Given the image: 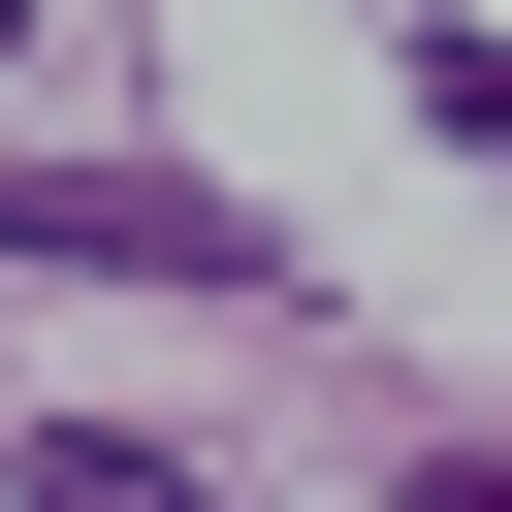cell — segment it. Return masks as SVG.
I'll return each instance as SVG.
<instances>
[{
    "mask_svg": "<svg viewBox=\"0 0 512 512\" xmlns=\"http://www.w3.org/2000/svg\"><path fill=\"white\" fill-rule=\"evenodd\" d=\"M0 256L32 288H224V320H288V224L192 192V160H0Z\"/></svg>",
    "mask_w": 512,
    "mask_h": 512,
    "instance_id": "1",
    "label": "cell"
},
{
    "mask_svg": "<svg viewBox=\"0 0 512 512\" xmlns=\"http://www.w3.org/2000/svg\"><path fill=\"white\" fill-rule=\"evenodd\" d=\"M0 512H224V480H192V448H128V416H32V448H0Z\"/></svg>",
    "mask_w": 512,
    "mask_h": 512,
    "instance_id": "2",
    "label": "cell"
},
{
    "mask_svg": "<svg viewBox=\"0 0 512 512\" xmlns=\"http://www.w3.org/2000/svg\"><path fill=\"white\" fill-rule=\"evenodd\" d=\"M416 512H512V480H480V448H448V480H416Z\"/></svg>",
    "mask_w": 512,
    "mask_h": 512,
    "instance_id": "3",
    "label": "cell"
}]
</instances>
